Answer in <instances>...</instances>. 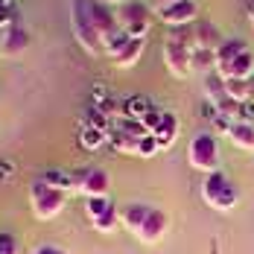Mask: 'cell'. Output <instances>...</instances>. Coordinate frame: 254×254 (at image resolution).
I'll return each instance as SVG.
<instances>
[{"instance_id": "60d3db41", "label": "cell", "mask_w": 254, "mask_h": 254, "mask_svg": "<svg viewBox=\"0 0 254 254\" xmlns=\"http://www.w3.org/2000/svg\"><path fill=\"white\" fill-rule=\"evenodd\" d=\"M246 9H249V18H252V24H254V0H249V6H246Z\"/></svg>"}, {"instance_id": "f35d334b", "label": "cell", "mask_w": 254, "mask_h": 254, "mask_svg": "<svg viewBox=\"0 0 254 254\" xmlns=\"http://www.w3.org/2000/svg\"><path fill=\"white\" fill-rule=\"evenodd\" d=\"M35 254H67V252H64V249H59V246H41Z\"/></svg>"}, {"instance_id": "d6986e66", "label": "cell", "mask_w": 254, "mask_h": 254, "mask_svg": "<svg viewBox=\"0 0 254 254\" xmlns=\"http://www.w3.org/2000/svg\"><path fill=\"white\" fill-rule=\"evenodd\" d=\"M108 143V134L100 131V128H91V126H82L79 128V146L85 149V152H97Z\"/></svg>"}, {"instance_id": "5b68a950", "label": "cell", "mask_w": 254, "mask_h": 254, "mask_svg": "<svg viewBox=\"0 0 254 254\" xmlns=\"http://www.w3.org/2000/svg\"><path fill=\"white\" fill-rule=\"evenodd\" d=\"M149 9L140 3V0H128L123 6H117V21H120V29L126 32L128 38H146L149 29H152V21H149Z\"/></svg>"}, {"instance_id": "b9f144b4", "label": "cell", "mask_w": 254, "mask_h": 254, "mask_svg": "<svg viewBox=\"0 0 254 254\" xmlns=\"http://www.w3.org/2000/svg\"><path fill=\"white\" fill-rule=\"evenodd\" d=\"M108 6H123V3H128V0H105Z\"/></svg>"}, {"instance_id": "83f0119b", "label": "cell", "mask_w": 254, "mask_h": 254, "mask_svg": "<svg viewBox=\"0 0 254 254\" xmlns=\"http://www.w3.org/2000/svg\"><path fill=\"white\" fill-rule=\"evenodd\" d=\"M111 207V202L105 199V196H97V199H85V216L94 222V219H100L102 213Z\"/></svg>"}, {"instance_id": "603a6c76", "label": "cell", "mask_w": 254, "mask_h": 254, "mask_svg": "<svg viewBox=\"0 0 254 254\" xmlns=\"http://www.w3.org/2000/svg\"><path fill=\"white\" fill-rule=\"evenodd\" d=\"M149 108H152V102L146 100V97H140V94L123 100V111H126V117H131V120H143L149 114Z\"/></svg>"}, {"instance_id": "cb8c5ba5", "label": "cell", "mask_w": 254, "mask_h": 254, "mask_svg": "<svg viewBox=\"0 0 254 254\" xmlns=\"http://www.w3.org/2000/svg\"><path fill=\"white\" fill-rule=\"evenodd\" d=\"M44 181L56 187V190H62V193H70V190H76V176H70V173H62V170H50V173H44Z\"/></svg>"}, {"instance_id": "2e32d148", "label": "cell", "mask_w": 254, "mask_h": 254, "mask_svg": "<svg viewBox=\"0 0 254 254\" xmlns=\"http://www.w3.org/2000/svg\"><path fill=\"white\" fill-rule=\"evenodd\" d=\"M243 53H249V44L243 41V38H225V44L216 50V62H219V67L216 70H222V67H228L234 59H240Z\"/></svg>"}, {"instance_id": "8992f818", "label": "cell", "mask_w": 254, "mask_h": 254, "mask_svg": "<svg viewBox=\"0 0 254 254\" xmlns=\"http://www.w3.org/2000/svg\"><path fill=\"white\" fill-rule=\"evenodd\" d=\"M85 12H88L94 29L102 35V41H108L111 35L123 32V29H120V21H117V12H114L105 0H85Z\"/></svg>"}, {"instance_id": "30bf717a", "label": "cell", "mask_w": 254, "mask_h": 254, "mask_svg": "<svg viewBox=\"0 0 254 254\" xmlns=\"http://www.w3.org/2000/svg\"><path fill=\"white\" fill-rule=\"evenodd\" d=\"M193 29H196V47L202 50H219L225 44V35L219 32V26L213 21H196Z\"/></svg>"}, {"instance_id": "7bdbcfd3", "label": "cell", "mask_w": 254, "mask_h": 254, "mask_svg": "<svg viewBox=\"0 0 254 254\" xmlns=\"http://www.w3.org/2000/svg\"><path fill=\"white\" fill-rule=\"evenodd\" d=\"M249 91H252V100H254V76L249 79Z\"/></svg>"}, {"instance_id": "3957f363", "label": "cell", "mask_w": 254, "mask_h": 254, "mask_svg": "<svg viewBox=\"0 0 254 254\" xmlns=\"http://www.w3.org/2000/svg\"><path fill=\"white\" fill-rule=\"evenodd\" d=\"M187 161L193 170H199L204 176L216 173L219 170V143H216V134L213 131H202L190 140L187 146Z\"/></svg>"}, {"instance_id": "6da1fadb", "label": "cell", "mask_w": 254, "mask_h": 254, "mask_svg": "<svg viewBox=\"0 0 254 254\" xmlns=\"http://www.w3.org/2000/svg\"><path fill=\"white\" fill-rule=\"evenodd\" d=\"M202 199L207 207H213V210H231V207H237L240 202V190L234 187V181H231L225 173H210V176H204L202 181Z\"/></svg>"}, {"instance_id": "7a4b0ae2", "label": "cell", "mask_w": 254, "mask_h": 254, "mask_svg": "<svg viewBox=\"0 0 254 254\" xmlns=\"http://www.w3.org/2000/svg\"><path fill=\"white\" fill-rule=\"evenodd\" d=\"M70 29H73V38L79 41V47L88 53V56H105V41L102 35L94 29L88 12H85V0H73V9H70Z\"/></svg>"}, {"instance_id": "ba28073f", "label": "cell", "mask_w": 254, "mask_h": 254, "mask_svg": "<svg viewBox=\"0 0 254 254\" xmlns=\"http://www.w3.org/2000/svg\"><path fill=\"white\" fill-rule=\"evenodd\" d=\"M158 18L164 21L167 26H193L199 21V6L193 3V0H178L173 6H164V9H158Z\"/></svg>"}, {"instance_id": "e575fe53", "label": "cell", "mask_w": 254, "mask_h": 254, "mask_svg": "<svg viewBox=\"0 0 254 254\" xmlns=\"http://www.w3.org/2000/svg\"><path fill=\"white\" fill-rule=\"evenodd\" d=\"M0 254H18V243L12 234H3L0 231Z\"/></svg>"}, {"instance_id": "4316f807", "label": "cell", "mask_w": 254, "mask_h": 254, "mask_svg": "<svg viewBox=\"0 0 254 254\" xmlns=\"http://www.w3.org/2000/svg\"><path fill=\"white\" fill-rule=\"evenodd\" d=\"M91 225H94V231H100V234H111V231L120 225V213H117V207L111 204V207H108V210L102 213L100 219H94Z\"/></svg>"}, {"instance_id": "ac0fdd59", "label": "cell", "mask_w": 254, "mask_h": 254, "mask_svg": "<svg viewBox=\"0 0 254 254\" xmlns=\"http://www.w3.org/2000/svg\"><path fill=\"white\" fill-rule=\"evenodd\" d=\"M176 137H178V120H176V114L164 111V123H161V128L155 131V140H158V146H161V149H170V146L176 143Z\"/></svg>"}, {"instance_id": "9c48e42d", "label": "cell", "mask_w": 254, "mask_h": 254, "mask_svg": "<svg viewBox=\"0 0 254 254\" xmlns=\"http://www.w3.org/2000/svg\"><path fill=\"white\" fill-rule=\"evenodd\" d=\"M76 187L82 190L85 199H97V196H105V193H108L111 178H108V173L100 170V167H94V170H82V173H76Z\"/></svg>"}, {"instance_id": "836d02e7", "label": "cell", "mask_w": 254, "mask_h": 254, "mask_svg": "<svg viewBox=\"0 0 254 254\" xmlns=\"http://www.w3.org/2000/svg\"><path fill=\"white\" fill-rule=\"evenodd\" d=\"M161 146H158V140H155V134H149V137H143L140 143H137V155L140 158H152L155 152H158Z\"/></svg>"}, {"instance_id": "d6a6232c", "label": "cell", "mask_w": 254, "mask_h": 254, "mask_svg": "<svg viewBox=\"0 0 254 254\" xmlns=\"http://www.w3.org/2000/svg\"><path fill=\"white\" fill-rule=\"evenodd\" d=\"M140 123L146 126V131H149V134H155V131L161 128V123H164V111H158V108L152 105V108H149V114H146Z\"/></svg>"}, {"instance_id": "7402d4cb", "label": "cell", "mask_w": 254, "mask_h": 254, "mask_svg": "<svg viewBox=\"0 0 254 254\" xmlns=\"http://www.w3.org/2000/svg\"><path fill=\"white\" fill-rule=\"evenodd\" d=\"M216 67H219V62H216V50H202V47L193 50V70H199L202 76H207V73H213Z\"/></svg>"}, {"instance_id": "ee69618b", "label": "cell", "mask_w": 254, "mask_h": 254, "mask_svg": "<svg viewBox=\"0 0 254 254\" xmlns=\"http://www.w3.org/2000/svg\"><path fill=\"white\" fill-rule=\"evenodd\" d=\"M210 254H219V249H216V246H213V252H210Z\"/></svg>"}, {"instance_id": "ffe728a7", "label": "cell", "mask_w": 254, "mask_h": 254, "mask_svg": "<svg viewBox=\"0 0 254 254\" xmlns=\"http://www.w3.org/2000/svg\"><path fill=\"white\" fill-rule=\"evenodd\" d=\"M228 137H231L234 146H240L246 152H254V126H249V123H234Z\"/></svg>"}, {"instance_id": "d4e9b609", "label": "cell", "mask_w": 254, "mask_h": 254, "mask_svg": "<svg viewBox=\"0 0 254 254\" xmlns=\"http://www.w3.org/2000/svg\"><path fill=\"white\" fill-rule=\"evenodd\" d=\"M85 126L100 128V131H105V134H111V128H114V120H111L108 114H102L97 105H91V108L85 111Z\"/></svg>"}, {"instance_id": "52a82bcc", "label": "cell", "mask_w": 254, "mask_h": 254, "mask_svg": "<svg viewBox=\"0 0 254 254\" xmlns=\"http://www.w3.org/2000/svg\"><path fill=\"white\" fill-rule=\"evenodd\" d=\"M164 64H167V70L176 79H187L193 73V50L184 47L176 38H167V44H164Z\"/></svg>"}, {"instance_id": "4fadbf2b", "label": "cell", "mask_w": 254, "mask_h": 254, "mask_svg": "<svg viewBox=\"0 0 254 254\" xmlns=\"http://www.w3.org/2000/svg\"><path fill=\"white\" fill-rule=\"evenodd\" d=\"M29 41H32V38H29V32H26L21 24L12 26V29L0 38V44H3V53H6V56H21V53H26Z\"/></svg>"}, {"instance_id": "8fae6325", "label": "cell", "mask_w": 254, "mask_h": 254, "mask_svg": "<svg viewBox=\"0 0 254 254\" xmlns=\"http://www.w3.org/2000/svg\"><path fill=\"white\" fill-rule=\"evenodd\" d=\"M164 234H167V213H164L161 207H152V213L146 216V222H143V228H140L137 237H140L146 246H155Z\"/></svg>"}, {"instance_id": "4dcf8cb0", "label": "cell", "mask_w": 254, "mask_h": 254, "mask_svg": "<svg viewBox=\"0 0 254 254\" xmlns=\"http://www.w3.org/2000/svg\"><path fill=\"white\" fill-rule=\"evenodd\" d=\"M97 108H100L102 114H108V117H111L114 123L126 117V111H123V102H120V100H114V97H108V100L102 102V105H97Z\"/></svg>"}, {"instance_id": "484cf974", "label": "cell", "mask_w": 254, "mask_h": 254, "mask_svg": "<svg viewBox=\"0 0 254 254\" xmlns=\"http://www.w3.org/2000/svg\"><path fill=\"white\" fill-rule=\"evenodd\" d=\"M225 94L237 102H249L252 91H249V79H225Z\"/></svg>"}, {"instance_id": "f1b7e54d", "label": "cell", "mask_w": 254, "mask_h": 254, "mask_svg": "<svg viewBox=\"0 0 254 254\" xmlns=\"http://www.w3.org/2000/svg\"><path fill=\"white\" fill-rule=\"evenodd\" d=\"M114 126H117V128H123V131H128V134H131V137H137V140L149 137V131H146V126H143L140 120H131V117H123V120H117Z\"/></svg>"}, {"instance_id": "f546056e", "label": "cell", "mask_w": 254, "mask_h": 254, "mask_svg": "<svg viewBox=\"0 0 254 254\" xmlns=\"http://www.w3.org/2000/svg\"><path fill=\"white\" fill-rule=\"evenodd\" d=\"M216 108H219V114H225L228 120L240 123V114H243V102H237V100H231V97H225L222 102H216Z\"/></svg>"}, {"instance_id": "7c38bea8", "label": "cell", "mask_w": 254, "mask_h": 254, "mask_svg": "<svg viewBox=\"0 0 254 254\" xmlns=\"http://www.w3.org/2000/svg\"><path fill=\"white\" fill-rule=\"evenodd\" d=\"M143 50H146V41H143V38H128V44L117 53L111 62H114V67L128 70V67H134V64L143 59Z\"/></svg>"}, {"instance_id": "1f68e13d", "label": "cell", "mask_w": 254, "mask_h": 254, "mask_svg": "<svg viewBox=\"0 0 254 254\" xmlns=\"http://www.w3.org/2000/svg\"><path fill=\"white\" fill-rule=\"evenodd\" d=\"M126 44H128V35H126V32H117V35H111V38L105 41V56H111V59H114L117 53L126 47Z\"/></svg>"}, {"instance_id": "5bb4252c", "label": "cell", "mask_w": 254, "mask_h": 254, "mask_svg": "<svg viewBox=\"0 0 254 254\" xmlns=\"http://www.w3.org/2000/svg\"><path fill=\"white\" fill-rule=\"evenodd\" d=\"M149 213H152V204L134 202V204H128L126 210L120 213V222H123L128 231L140 234V228H143V222H146V216H149Z\"/></svg>"}, {"instance_id": "d590c367", "label": "cell", "mask_w": 254, "mask_h": 254, "mask_svg": "<svg viewBox=\"0 0 254 254\" xmlns=\"http://www.w3.org/2000/svg\"><path fill=\"white\" fill-rule=\"evenodd\" d=\"M231 128H234V120H228L225 114H216V117H213V131H219V134H231Z\"/></svg>"}, {"instance_id": "9a60e30c", "label": "cell", "mask_w": 254, "mask_h": 254, "mask_svg": "<svg viewBox=\"0 0 254 254\" xmlns=\"http://www.w3.org/2000/svg\"><path fill=\"white\" fill-rule=\"evenodd\" d=\"M216 73L225 76V79H252L254 76V56L252 53H243L240 59H234L228 67H222Z\"/></svg>"}, {"instance_id": "74e56055", "label": "cell", "mask_w": 254, "mask_h": 254, "mask_svg": "<svg viewBox=\"0 0 254 254\" xmlns=\"http://www.w3.org/2000/svg\"><path fill=\"white\" fill-rule=\"evenodd\" d=\"M105 100H108V94H105V88H102V85H94V102H97V105H102Z\"/></svg>"}, {"instance_id": "44dd1931", "label": "cell", "mask_w": 254, "mask_h": 254, "mask_svg": "<svg viewBox=\"0 0 254 254\" xmlns=\"http://www.w3.org/2000/svg\"><path fill=\"white\" fill-rule=\"evenodd\" d=\"M204 97H207V102H222L228 94H225V76H219L216 70L213 73H207L204 76Z\"/></svg>"}, {"instance_id": "e0dca14e", "label": "cell", "mask_w": 254, "mask_h": 254, "mask_svg": "<svg viewBox=\"0 0 254 254\" xmlns=\"http://www.w3.org/2000/svg\"><path fill=\"white\" fill-rule=\"evenodd\" d=\"M108 143H111V149L120 155H137V137H131L128 131H123V128H111V134H108Z\"/></svg>"}, {"instance_id": "8d00e7d4", "label": "cell", "mask_w": 254, "mask_h": 254, "mask_svg": "<svg viewBox=\"0 0 254 254\" xmlns=\"http://www.w3.org/2000/svg\"><path fill=\"white\" fill-rule=\"evenodd\" d=\"M240 123H249V126H254V100L243 102V114H240Z\"/></svg>"}, {"instance_id": "ab89813d", "label": "cell", "mask_w": 254, "mask_h": 254, "mask_svg": "<svg viewBox=\"0 0 254 254\" xmlns=\"http://www.w3.org/2000/svg\"><path fill=\"white\" fill-rule=\"evenodd\" d=\"M173 3H178V0H155V6H158V9H164V6H173Z\"/></svg>"}, {"instance_id": "277c9868", "label": "cell", "mask_w": 254, "mask_h": 254, "mask_svg": "<svg viewBox=\"0 0 254 254\" xmlns=\"http://www.w3.org/2000/svg\"><path fill=\"white\" fill-rule=\"evenodd\" d=\"M29 202H32V213L47 222V219H56V216L64 210L67 193L56 190V187H50L44 178H38V181L32 184V190H29Z\"/></svg>"}]
</instances>
